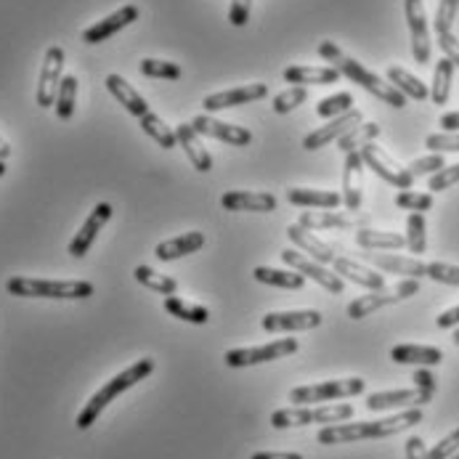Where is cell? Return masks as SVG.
Listing matches in <instances>:
<instances>
[{"mask_svg": "<svg viewBox=\"0 0 459 459\" xmlns=\"http://www.w3.org/2000/svg\"><path fill=\"white\" fill-rule=\"evenodd\" d=\"M417 292H420V281L417 279H401L394 287L372 290L369 295H361L353 303H348V316L359 322V319H364V316H369V314H375V311H380L385 306L401 303V300H406V298H411Z\"/></svg>", "mask_w": 459, "mask_h": 459, "instance_id": "8992f818", "label": "cell"}, {"mask_svg": "<svg viewBox=\"0 0 459 459\" xmlns=\"http://www.w3.org/2000/svg\"><path fill=\"white\" fill-rule=\"evenodd\" d=\"M133 276H135L138 284H143L146 290L160 292V295H165V298H170V295L178 292V281H176L173 276L160 273V271H154V268H149V265H138V268L133 271Z\"/></svg>", "mask_w": 459, "mask_h": 459, "instance_id": "8d00e7d4", "label": "cell"}, {"mask_svg": "<svg viewBox=\"0 0 459 459\" xmlns=\"http://www.w3.org/2000/svg\"><path fill=\"white\" fill-rule=\"evenodd\" d=\"M452 459H459V452H457V455H455V457H452Z\"/></svg>", "mask_w": 459, "mask_h": 459, "instance_id": "e7e4bbea", "label": "cell"}, {"mask_svg": "<svg viewBox=\"0 0 459 459\" xmlns=\"http://www.w3.org/2000/svg\"><path fill=\"white\" fill-rule=\"evenodd\" d=\"M438 126L444 128V133H459V112H449L438 120Z\"/></svg>", "mask_w": 459, "mask_h": 459, "instance_id": "680465c9", "label": "cell"}, {"mask_svg": "<svg viewBox=\"0 0 459 459\" xmlns=\"http://www.w3.org/2000/svg\"><path fill=\"white\" fill-rule=\"evenodd\" d=\"M195 131L199 135H207V138H218L229 146H250L253 143V131L242 128V126H231V123H223V120H215L212 115H199L192 120Z\"/></svg>", "mask_w": 459, "mask_h": 459, "instance_id": "2e32d148", "label": "cell"}, {"mask_svg": "<svg viewBox=\"0 0 459 459\" xmlns=\"http://www.w3.org/2000/svg\"><path fill=\"white\" fill-rule=\"evenodd\" d=\"M367 383L361 377H345V380H325L316 385H300L290 391L292 403H322V401H337V398H353L361 395Z\"/></svg>", "mask_w": 459, "mask_h": 459, "instance_id": "ba28073f", "label": "cell"}, {"mask_svg": "<svg viewBox=\"0 0 459 459\" xmlns=\"http://www.w3.org/2000/svg\"><path fill=\"white\" fill-rule=\"evenodd\" d=\"M250 459H303L300 455H292V452H258Z\"/></svg>", "mask_w": 459, "mask_h": 459, "instance_id": "91938a15", "label": "cell"}, {"mask_svg": "<svg viewBox=\"0 0 459 459\" xmlns=\"http://www.w3.org/2000/svg\"><path fill=\"white\" fill-rule=\"evenodd\" d=\"M165 311L181 322H189V325H207L210 322V311L204 306H197V303H189L178 295H170L165 298Z\"/></svg>", "mask_w": 459, "mask_h": 459, "instance_id": "d590c367", "label": "cell"}, {"mask_svg": "<svg viewBox=\"0 0 459 459\" xmlns=\"http://www.w3.org/2000/svg\"><path fill=\"white\" fill-rule=\"evenodd\" d=\"M364 261L372 263L380 271L398 273V276H406V279L428 276V263L417 261V258H403V255H388V253H372L369 250V253H364Z\"/></svg>", "mask_w": 459, "mask_h": 459, "instance_id": "44dd1931", "label": "cell"}, {"mask_svg": "<svg viewBox=\"0 0 459 459\" xmlns=\"http://www.w3.org/2000/svg\"><path fill=\"white\" fill-rule=\"evenodd\" d=\"M455 342H457V345H459V327H457V332H455Z\"/></svg>", "mask_w": 459, "mask_h": 459, "instance_id": "be15d7a7", "label": "cell"}, {"mask_svg": "<svg viewBox=\"0 0 459 459\" xmlns=\"http://www.w3.org/2000/svg\"><path fill=\"white\" fill-rule=\"evenodd\" d=\"M62 69H65V48L62 46H51L46 51V59L40 66V82H38V107L48 109L56 104L59 96V85H62Z\"/></svg>", "mask_w": 459, "mask_h": 459, "instance_id": "8fae6325", "label": "cell"}, {"mask_svg": "<svg viewBox=\"0 0 459 459\" xmlns=\"http://www.w3.org/2000/svg\"><path fill=\"white\" fill-rule=\"evenodd\" d=\"M298 223L308 231H322V229H353L359 226V212H337V210H306L300 212Z\"/></svg>", "mask_w": 459, "mask_h": 459, "instance_id": "7402d4cb", "label": "cell"}, {"mask_svg": "<svg viewBox=\"0 0 459 459\" xmlns=\"http://www.w3.org/2000/svg\"><path fill=\"white\" fill-rule=\"evenodd\" d=\"M281 261L287 263L292 271H298V273H303V276H308V279H314L316 284H322L327 292L332 295H340L342 292V279L334 273V271H329L325 268V263L314 261V258H306L303 253H295V250H284L281 253Z\"/></svg>", "mask_w": 459, "mask_h": 459, "instance_id": "7c38bea8", "label": "cell"}, {"mask_svg": "<svg viewBox=\"0 0 459 459\" xmlns=\"http://www.w3.org/2000/svg\"><path fill=\"white\" fill-rule=\"evenodd\" d=\"M356 126H361V112L359 109H351V112H345L340 117H332L327 126H322V128H316L314 133H308L303 138V146L308 152H316V149L327 146L332 141H340L345 133L351 131V128H356Z\"/></svg>", "mask_w": 459, "mask_h": 459, "instance_id": "ffe728a7", "label": "cell"}, {"mask_svg": "<svg viewBox=\"0 0 459 459\" xmlns=\"http://www.w3.org/2000/svg\"><path fill=\"white\" fill-rule=\"evenodd\" d=\"M107 91L131 112L133 117H143V115H149L152 109H149V104H146V99L133 88L131 82L126 80V77H120V74H107Z\"/></svg>", "mask_w": 459, "mask_h": 459, "instance_id": "4316f807", "label": "cell"}, {"mask_svg": "<svg viewBox=\"0 0 459 459\" xmlns=\"http://www.w3.org/2000/svg\"><path fill=\"white\" fill-rule=\"evenodd\" d=\"M253 276L268 284V287H281V290H303L306 284V276L298 273V271H284V268H268V265H258L253 271Z\"/></svg>", "mask_w": 459, "mask_h": 459, "instance_id": "836d02e7", "label": "cell"}, {"mask_svg": "<svg viewBox=\"0 0 459 459\" xmlns=\"http://www.w3.org/2000/svg\"><path fill=\"white\" fill-rule=\"evenodd\" d=\"M319 56H322L325 62H329V66H334L340 74H345L348 80H353L356 85H361L367 93H372V96H377L380 101L391 104L394 109H403V107H406V96L395 88L394 82H385L380 74L369 72L367 66L359 65L356 59H351L342 48H337V43L325 40V43L319 46Z\"/></svg>", "mask_w": 459, "mask_h": 459, "instance_id": "7a4b0ae2", "label": "cell"}, {"mask_svg": "<svg viewBox=\"0 0 459 459\" xmlns=\"http://www.w3.org/2000/svg\"><path fill=\"white\" fill-rule=\"evenodd\" d=\"M388 82H394L406 99H414V101H425L430 96L428 85L417 74L406 72L403 66H388Z\"/></svg>", "mask_w": 459, "mask_h": 459, "instance_id": "d6a6232c", "label": "cell"}, {"mask_svg": "<svg viewBox=\"0 0 459 459\" xmlns=\"http://www.w3.org/2000/svg\"><path fill=\"white\" fill-rule=\"evenodd\" d=\"M361 184H364V160L361 152H351L345 154V165H342V204L348 212H359L361 210Z\"/></svg>", "mask_w": 459, "mask_h": 459, "instance_id": "ac0fdd59", "label": "cell"}, {"mask_svg": "<svg viewBox=\"0 0 459 459\" xmlns=\"http://www.w3.org/2000/svg\"><path fill=\"white\" fill-rule=\"evenodd\" d=\"M325 322L319 311H271L261 319L265 332H306L316 329Z\"/></svg>", "mask_w": 459, "mask_h": 459, "instance_id": "e0dca14e", "label": "cell"}, {"mask_svg": "<svg viewBox=\"0 0 459 459\" xmlns=\"http://www.w3.org/2000/svg\"><path fill=\"white\" fill-rule=\"evenodd\" d=\"M446 168V160H444V154H428V157H420V160H414L406 170L414 176V178H422V176H436L438 170H444Z\"/></svg>", "mask_w": 459, "mask_h": 459, "instance_id": "f6af8a7d", "label": "cell"}, {"mask_svg": "<svg viewBox=\"0 0 459 459\" xmlns=\"http://www.w3.org/2000/svg\"><path fill=\"white\" fill-rule=\"evenodd\" d=\"M395 204L401 210H411V212H425L433 207V195H422V192H401L395 197Z\"/></svg>", "mask_w": 459, "mask_h": 459, "instance_id": "c3c4849f", "label": "cell"}, {"mask_svg": "<svg viewBox=\"0 0 459 459\" xmlns=\"http://www.w3.org/2000/svg\"><path fill=\"white\" fill-rule=\"evenodd\" d=\"M138 69H141V74L157 77V80H178L184 74V69L176 62H165V59H143Z\"/></svg>", "mask_w": 459, "mask_h": 459, "instance_id": "ee69618b", "label": "cell"}, {"mask_svg": "<svg viewBox=\"0 0 459 459\" xmlns=\"http://www.w3.org/2000/svg\"><path fill=\"white\" fill-rule=\"evenodd\" d=\"M11 157V146L0 138V160H8Z\"/></svg>", "mask_w": 459, "mask_h": 459, "instance_id": "94428289", "label": "cell"}, {"mask_svg": "<svg viewBox=\"0 0 459 459\" xmlns=\"http://www.w3.org/2000/svg\"><path fill=\"white\" fill-rule=\"evenodd\" d=\"M138 13H141V11H138V5H123L120 11L109 13L107 19H101V22L91 24V27L82 32V43L96 46V43L109 40L112 35H117L120 30H126L128 24H133V22L138 19Z\"/></svg>", "mask_w": 459, "mask_h": 459, "instance_id": "d6986e66", "label": "cell"}, {"mask_svg": "<svg viewBox=\"0 0 459 459\" xmlns=\"http://www.w3.org/2000/svg\"><path fill=\"white\" fill-rule=\"evenodd\" d=\"M414 388H420V391H428V394H436V375L428 369V367H420L417 372H414Z\"/></svg>", "mask_w": 459, "mask_h": 459, "instance_id": "11a10c76", "label": "cell"}, {"mask_svg": "<svg viewBox=\"0 0 459 459\" xmlns=\"http://www.w3.org/2000/svg\"><path fill=\"white\" fill-rule=\"evenodd\" d=\"M455 184H459V162L457 165H446L444 170H438L436 176H430L428 189H430V192H446V189H452Z\"/></svg>", "mask_w": 459, "mask_h": 459, "instance_id": "f907efd6", "label": "cell"}, {"mask_svg": "<svg viewBox=\"0 0 459 459\" xmlns=\"http://www.w3.org/2000/svg\"><path fill=\"white\" fill-rule=\"evenodd\" d=\"M298 348L300 345H298L295 337H281V340H273V342H265V345H255V348H234V351H226L223 353V361L231 369H245V367L276 361V359H287V356L298 353Z\"/></svg>", "mask_w": 459, "mask_h": 459, "instance_id": "52a82bcc", "label": "cell"}, {"mask_svg": "<svg viewBox=\"0 0 459 459\" xmlns=\"http://www.w3.org/2000/svg\"><path fill=\"white\" fill-rule=\"evenodd\" d=\"M433 401V394L420 388H403V391H380L367 395L369 411H388V409H420Z\"/></svg>", "mask_w": 459, "mask_h": 459, "instance_id": "9a60e30c", "label": "cell"}, {"mask_svg": "<svg viewBox=\"0 0 459 459\" xmlns=\"http://www.w3.org/2000/svg\"><path fill=\"white\" fill-rule=\"evenodd\" d=\"M287 199L300 207H316V210H337L342 204V197L337 192L325 189H287Z\"/></svg>", "mask_w": 459, "mask_h": 459, "instance_id": "4dcf8cb0", "label": "cell"}, {"mask_svg": "<svg viewBox=\"0 0 459 459\" xmlns=\"http://www.w3.org/2000/svg\"><path fill=\"white\" fill-rule=\"evenodd\" d=\"M221 204L234 212H273L279 202L268 192H226Z\"/></svg>", "mask_w": 459, "mask_h": 459, "instance_id": "603a6c76", "label": "cell"}, {"mask_svg": "<svg viewBox=\"0 0 459 459\" xmlns=\"http://www.w3.org/2000/svg\"><path fill=\"white\" fill-rule=\"evenodd\" d=\"M377 135H380V126H377V123H361V126L351 128V131L337 141V149H340L342 154H351V152H359L361 146L372 143Z\"/></svg>", "mask_w": 459, "mask_h": 459, "instance_id": "74e56055", "label": "cell"}, {"mask_svg": "<svg viewBox=\"0 0 459 459\" xmlns=\"http://www.w3.org/2000/svg\"><path fill=\"white\" fill-rule=\"evenodd\" d=\"M361 152V160H364V165L367 168H372L383 181H388L391 186L395 189H403V192H409L411 189V184H414V176L406 170V168H401L395 160H391L380 146H375V143H367V146H361L359 149Z\"/></svg>", "mask_w": 459, "mask_h": 459, "instance_id": "30bf717a", "label": "cell"}, {"mask_svg": "<svg viewBox=\"0 0 459 459\" xmlns=\"http://www.w3.org/2000/svg\"><path fill=\"white\" fill-rule=\"evenodd\" d=\"M455 69H457L455 62L446 59V56L436 65L433 85H430V99H433V104L444 107V104L449 101V96H452V82H455Z\"/></svg>", "mask_w": 459, "mask_h": 459, "instance_id": "e575fe53", "label": "cell"}, {"mask_svg": "<svg viewBox=\"0 0 459 459\" xmlns=\"http://www.w3.org/2000/svg\"><path fill=\"white\" fill-rule=\"evenodd\" d=\"M74 104H77V77L74 74H65L62 85H59V96H56V117L59 120H69L74 115Z\"/></svg>", "mask_w": 459, "mask_h": 459, "instance_id": "60d3db41", "label": "cell"}, {"mask_svg": "<svg viewBox=\"0 0 459 459\" xmlns=\"http://www.w3.org/2000/svg\"><path fill=\"white\" fill-rule=\"evenodd\" d=\"M428 276L438 284H452V287H459V265L455 263H428Z\"/></svg>", "mask_w": 459, "mask_h": 459, "instance_id": "7dc6e473", "label": "cell"}, {"mask_svg": "<svg viewBox=\"0 0 459 459\" xmlns=\"http://www.w3.org/2000/svg\"><path fill=\"white\" fill-rule=\"evenodd\" d=\"M406 459H428L425 441L420 436H409V441H406Z\"/></svg>", "mask_w": 459, "mask_h": 459, "instance_id": "9f6ffc18", "label": "cell"}, {"mask_svg": "<svg viewBox=\"0 0 459 459\" xmlns=\"http://www.w3.org/2000/svg\"><path fill=\"white\" fill-rule=\"evenodd\" d=\"M152 372H154V359H138V361L131 364L126 372L115 375L109 383H104L96 394L88 398V403H85V406H82V411L77 414V420H74L77 430H88V428L101 417V411H104V409H107L117 395L126 394V391L133 388V385H138L141 380H146Z\"/></svg>", "mask_w": 459, "mask_h": 459, "instance_id": "3957f363", "label": "cell"}, {"mask_svg": "<svg viewBox=\"0 0 459 459\" xmlns=\"http://www.w3.org/2000/svg\"><path fill=\"white\" fill-rule=\"evenodd\" d=\"M202 247H204V234L202 231H189V234H181V237L160 242L154 255L160 261H178V258H186V255L197 253Z\"/></svg>", "mask_w": 459, "mask_h": 459, "instance_id": "83f0119b", "label": "cell"}, {"mask_svg": "<svg viewBox=\"0 0 459 459\" xmlns=\"http://www.w3.org/2000/svg\"><path fill=\"white\" fill-rule=\"evenodd\" d=\"M112 218V204L109 202H99L93 210H91V215L85 218V223L80 226V231L74 234V239L69 242V255L72 258H85L88 255V250H91V245L96 242V237H99V231L107 226V221Z\"/></svg>", "mask_w": 459, "mask_h": 459, "instance_id": "4fadbf2b", "label": "cell"}, {"mask_svg": "<svg viewBox=\"0 0 459 459\" xmlns=\"http://www.w3.org/2000/svg\"><path fill=\"white\" fill-rule=\"evenodd\" d=\"M425 146L436 154H446V152H459V133H433L425 138Z\"/></svg>", "mask_w": 459, "mask_h": 459, "instance_id": "681fc988", "label": "cell"}, {"mask_svg": "<svg viewBox=\"0 0 459 459\" xmlns=\"http://www.w3.org/2000/svg\"><path fill=\"white\" fill-rule=\"evenodd\" d=\"M395 364H414V367H438L444 361V351L433 345H395L391 351Z\"/></svg>", "mask_w": 459, "mask_h": 459, "instance_id": "f1b7e54d", "label": "cell"}, {"mask_svg": "<svg viewBox=\"0 0 459 459\" xmlns=\"http://www.w3.org/2000/svg\"><path fill=\"white\" fill-rule=\"evenodd\" d=\"M176 138H178V146H184L189 162L197 168L199 173H210V170H212V157H210V152L204 149V143H202V138H199V133L195 131L192 123L176 126Z\"/></svg>", "mask_w": 459, "mask_h": 459, "instance_id": "cb8c5ba5", "label": "cell"}, {"mask_svg": "<svg viewBox=\"0 0 459 459\" xmlns=\"http://www.w3.org/2000/svg\"><path fill=\"white\" fill-rule=\"evenodd\" d=\"M422 409H403L394 417L385 420H372V422H337V425H327L319 430L316 441L325 446H334V444H356V441H367V438H388L395 433H403L414 425H420Z\"/></svg>", "mask_w": 459, "mask_h": 459, "instance_id": "6da1fadb", "label": "cell"}, {"mask_svg": "<svg viewBox=\"0 0 459 459\" xmlns=\"http://www.w3.org/2000/svg\"><path fill=\"white\" fill-rule=\"evenodd\" d=\"M438 46H441L444 56H446V59H452L455 66L459 69V40L455 38V32H444V35H438Z\"/></svg>", "mask_w": 459, "mask_h": 459, "instance_id": "db71d44e", "label": "cell"}, {"mask_svg": "<svg viewBox=\"0 0 459 459\" xmlns=\"http://www.w3.org/2000/svg\"><path fill=\"white\" fill-rule=\"evenodd\" d=\"M459 452V428L452 430L446 438H441L430 452H428V459H452Z\"/></svg>", "mask_w": 459, "mask_h": 459, "instance_id": "816d5d0a", "label": "cell"}, {"mask_svg": "<svg viewBox=\"0 0 459 459\" xmlns=\"http://www.w3.org/2000/svg\"><path fill=\"white\" fill-rule=\"evenodd\" d=\"M3 176H5V162L0 160V178H3Z\"/></svg>", "mask_w": 459, "mask_h": 459, "instance_id": "6125c7cd", "label": "cell"}, {"mask_svg": "<svg viewBox=\"0 0 459 459\" xmlns=\"http://www.w3.org/2000/svg\"><path fill=\"white\" fill-rule=\"evenodd\" d=\"M457 11H459V0H441V3H438L436 19H433V27H436V32H438V35L452 32V24H455V19H457Z\"/></svg>", "mask_w": 459, "mask_h": 459, "instance_id": "bcb514c9", "label": "cell"}, {"mask_svg": "<svg viewBox=\"0 0 459 459\" xmlns=\"http://www.w3.org/2000/svg\"><path fill=\"white\" fill-rule=\"evenodd\" d=\"M403 11H406V24H409V35H411L414 62L420 66L430 65L433 46H430V27H428L422 0H403Z\"/></svg>", "mask_w": 459, "mask_h": 459, "instance_id": "9c48e42d", "label": "cell"}, {"mask_svg": "<svg viewBox=\"0 0 459 459\" xmlns=\"http://www.w3.org/2000/svg\"><path fill=\"white\" fill-rule=\"evenodd\" d=\"M332 271H334L340 279H348V281H353V284H359V287H367V290H380V287H385L383 273H377L375 268H367V265H361V263L351 261V258H334Z\"/></svg>", "mask_w": 459, "mask_h": 459, "instance_id": "484cf974", "label": "cell"}, {"mask_svg": "<svg viewBox=\"0 0 459 459\" xmlns=\"http://www.w3.org/2000/svg\"><path fill=\"white\" fill-rule=\"evenodd\" d=\"M287 237H290V242L300 250V253H308L314 261L319 263H334V250L329 247L327 242H322L314 231H308V229H303L300 223H292L290 229H287Z\"/></svg>", "mask_w": 459, "mask_h": 459, "instance_id": "d4e9b609", "label": "cell"}, {"mask_svg": "<svg viewBox=\"0 0 459 459\" xmlns=\"http://www.w3.org/2000/svg\"><path fill=\"white\" fill-rule=\"evenodd\" d=\"M356 245L364 250H401L406 247V237L394 231H375V229H359Z\"/></svg>", "mask_w": 459, "mask_h": 459, "instance_id": "1f68e13d", "label": "cell"}, {"mask_svg": "<svg viewBox=\"0 0 459 459\" xmlns=\"http://www.w3.org/2000/svg\"><path fill=\"white\" fill-rule=\"evenodd\" d=\"M340 72L334 66H287L284 80L292 85H332Z\"/></svg>", "mask_w": 459, "mask_h": 459, "instance_id": "f546056e", "label": "cell"}, {"mask_svg": "<svg viewBox=\"0 0 459 459\" xmlns=\"http://www.w3.org/2000/svg\"><path fill=\"white\" fill-rule=\"evenodd\" d=\"M353 417L351 403H332V406H316V409H279L271 414V425L276 430L287 428H306V425H337L348 422Z\"/></svg>", "mask_w": 459, "mask_h": 459, "instance_id": "5b68a950", "label": "cell"}, {"mask_svg": "<svg viewBox=\"0 0 459 459\" xmlns=\"http://www.w3.org/2000/svg\"><path fill=\"white\" fill-rule=\"evenodd\" d=\"M268 96V85L265 82H250L242 88H231V91H221V93H210L202 99V107L210 112H221V109H231V107H242V104H253Z\"/></svg>", "mask_w": 459, "mask_h": 459, "instance_id": "5bb4252c", "label": "cell"}, {"mask_svg": "<svg viewBox=\"0 0 459 459\" xmlns=\"http://www.w3.org/2000/svg\"><path fill=\"white\" fill-rule=\"evenodd\" d=\"M351 109H353V96L348 91H342V93H334V96L322 99L319 107H316V115L329 120V117H340V115L351 112Z\"/></svg>", "mask_w": 459, "mask_h": 459, "instance_id": "7bdbcfd3", "label": "cell"}, {"mask_svg": "<svg viewBox=\"0 0 459 459\" xmlns=\"http://www.w3.org/2000/svg\"><path fill=\"white\" fill-rule=\"evenodd\" d=\"M306 99H308V88H306V85H292V88H287V91H281V93L273 96L271 109H273L276 115H290V112H295L300 104H306Z\"/></svg>", "mask_w": 459, "mask_h": 459, "instance_id": "b9f144b4", "label": "cell"}, {"mask_svg": "<svg viewBox=\"0 0 459 459\" xmlns=\"http://www.w3.org/2000/svg\"><path fill=\"white\" fill-rule=\"evenodd\" d=\"M406 247L414 255H422L428 250V223H425V212H411L406 218Z\"/></svg>", "mask_w": 459, "mask_h": 459, "instance_id": "f35d334b", "label": "cell"}, {"mask_svg": "<svg viewBox=\"0 0 459 459\" xmlns=\"http://www.w3.org/2000/svg\"><path fill=\"white\" fill-rule=\"evenodd\" d=\"M436 325L441 329H452V327H459V306L455 308H449V311H444L438 319H436Z\"/></svg>", "mask_w": 459, "mask_h": 459, "instance_id": "6f0895ef", "label": "cell"}, {"mask_svg": "<svg viewBox=\"0 0 459 459\" xmlns=\"http://www.w3.org/2000/svg\"><path fill=\"white\" fill-rule=\"evenodd\" d=\"M138 123H141V131L146 133V135H152L162 149H173V146H178L176 131H173L170 126H165V120H162L160 115L149 112V115H143Z\"/></svg>", "mask_w": 459, "mask_h": 459, "instance_id": "ab89813d", "label": "cell"}, {"mask_svg": "<svg viewBox=\"0 0 459 459\" xmlns=\"http://www.w3.org/2000/svg\"><path fill=\"white\" fill-rule=\"evenodd\" d=\"M8 295L13 298H46V300H85L93 295V284L82 279H32L11 276L5 281Z\"/></svg>", "mask_w": 459, "mask_h": 459, "instance_id": "277c9868", "label": "cell"}, {"mask_svg": "<svg viewBox=\"0 0 459 459\" xmlns=\"http://www.w3.org/2000/svg\"><path fill=\"white\" fill-rule=\"evenodd\" d=\"M250 8H253V0H231L229 22H231L234 27H245L247 19H250Z\"/></svg>", "mask_w": 459, "mask_h": 459, "instance_id": "f5cc1de1", "label": "cell"}]
</instances>
